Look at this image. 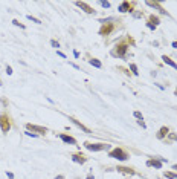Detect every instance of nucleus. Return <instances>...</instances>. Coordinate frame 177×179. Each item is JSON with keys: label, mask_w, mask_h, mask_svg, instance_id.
<instances>
[{"label": "nucleus", "mask_w": 177, "mask_h": 179, "mask_svg": "<svg viewBox=\"0 0 177 179\" xmlns=\"http://www.w3.org/2000/svg\"><path fill=\"white\" fill-rule=\"evenodd\" d=\"M168 138H170L171 141H177V135H176V133H171L170 132V133H168Z\"/></svg>", "instance_id": "5701e85b"}, {"label": "nucleus", "mask_w": 177, "mask_h": 179, "mask_svg": "<svg viewBox=\"0 0 177 179\" xmlns=\"http://www.w3.org/2000/svg\"><path fill=\"white\" fill-rule=\"evenodd\" d=\"M168 133H170V129H168L166 126H162L160 129H159V130H157V133H156V138H157V139H165V138L168 136Z\"/></svg>", "instance_id": "4468645a"}, {"label": "nucleus", "mask_w": 177, "mask_h": 179, "mask_svg": "<svg viewBox=\"0 0 177 179\" xmlns=\"http://www.w3.org/2000/svg\"><path fill=\"white\" fill-rule=\"evenodd\" d=\"M58 138H60L61 141H64L66 144H73V145H77V138L70 136V135H67V133H58Z\"/></svg>", "instance_id": "9b49d317"}, {"label": "nucleus", "mask_w": 177, "mask_h": 179, "mask_svg": "<svg viewBox=\"0 0 177 179\" xmlns=\"http://www.w3.org/2000/svg\"><path fill=\"white\" fill-rule=\"evenodd\" d=\"M55 179H66L64 174H58V176H55Z\"/></svg>", "instance_id": "72a5a7b5"}, {"label": "nucleus", "mask_w": 177, "mask_h": 179, "mask_svg": "<svg viewBox=\"0 0 177 179\" xmlns=\"http://www.w3.org/2000/svg\"><path fill=\"white\" fill-rule=\"evenodd\" d=\"M51 44H52V46H54L55 49H58V48H60V43L57 42V40H51Z\"/></svg>", "instance_id": "b1692460"}, {"label": "nucleus", "mask_w": 177, "mask_h": 179, "mask_svg": "<svg viewBox=\"0 0 177 179\" xmlns=\"http://www.w3.org/2000/svg\"><path fill=\"white\" fill-rule=\"evenodd\" d=\"M147 26H148V28H150V29H151V31H154V29H156V26H153L151 23H147Z\"/></svg>", "instance_id": "473e14b6"}, {"label": "nucleus", "mask_w": 177, "mask_h": 179, "mask_svg": "<svg viewBox=\"0 0 177 179\" xmlns=\"http://www.w3.org/2000/svg\"><path fill=\"white\" fill-rule=\"evenodd\" d=\"M114 29H116L114 23H110V20H108V21H104L102 23V26H101L99 31H98V34L102 35V37H107V35H112L114 32Z\"/></svg>", "instance_id": "39448f33"}, {"label": "nucleus", "mask_w": 177, "mask_h": 179, "mask_svg": "<svg viewBox=\"0 0 177 179\" xmlns=\"http://www.w3.org/2000/svg\"><path fill=\"white\" fill-rule=\"evenodd\" d=\"M128 48H130V44L122 40V42H119L116 46L110 51V54H112L113 57H116V58H125L127 52H128Z\"/></svg>", "instance_id": "f257e3e1"}, {"label": "nucleus", "mask_w": 177, "mask_h": 179, "mask_svg": "<svg viewBox=\"0 0 177 179\" xmlns=\"http://www.w3.org/2000/svg\"><path fill=\"white\" fill-rule=\"evenodd\" d=\"M163 176L165 178H168V179H177V173L176 172H163Z\"/></svg>", "instance_id": "6ab92c4d"}, {"label": "nucleus", "mask_w": 177, "mask_h": 179, "mask_svg": "<svg viewBox=\"0 0 177 179\" xmlns=\"http://www.w3.org/2000/svg\"><path fill=\"white\" fill-rule=\"evenodd\" d=\"M133 116H134V118H138V119H144V116H142V113H140L139 110H134V112H133Z\"/></svg>", "instance_id": "412c9836"}, {"label": "nucleus", "mask_w": 177, "mask_h": 179, "mask_svg": "<svg viewBox=\"0 0 177 179\" xmlns=\"http://www.w3.org/2000/svg\"><path fill=\"white\" fill-rule=\"evenodd\" d=\"M162 60H163V63L168 64V66H171L172 69H177V63L174 60H172L171 57H168V55H162Z\"/></svg>", "instance_id": "dca6fc26"}, {"label": "nucleus", "mask_w": 177, "mask_h": 179, "mask_svg": "<svg viewBox=\"0 0 177 179\" xmlns=\"http://www.w3.org/2000/svg\"><path fill=\"white\" fill-rule=\"evenodd\" d=\"M6 74L8 75H12V68H11V66H6Z\"/></svg>", "instance_id": "c756f323"}, {"label": "nucleus", "mask_w": 177, "mask_h": 179, "mask_svg": "<svg viewBox=\"0 0 177 179\" xmlns=\"http://www.w3.org/2000/svg\"><path fill=\"white\" fill-rule=\"evenodd\" d=\"M133 17H136V19H139V17H142V12H136V14H133Z\"/></svg>", "instance_id": "2f4dec72"}, {"label": "nucleus", "mask_w": 177, "mask_h": 179, "mask_svg": "<svg viewBox=\"0 0 177 179\" xmlns=\"http://www.w3.org/2000/svg\"><path fill=\"white\" fill-rule=\"evenodd\" d=\"M108 158H114V159L124 162V161L130 159V153H128L125 149H122V147H116V149H113V150H108Z\"/></svg>", "instance_id": "f03ea898"}, {"label": "nucleus", "mask_w": 177, "mask_h": 179, "mask_svg": "<svg viewBox=\"0 0 177 179\" xmlns=\"http://www.w3.org/2000/svg\"><path fill=\"white\" fill-rule=\"evenodd\" d=\"M11 127H12V121H11L9 115L2 113L0 115V130H2L3 133H8L11 130Z\"/></svg>", "instance_id": "20e7f679"}, {"label": "nucleus", "mask_w": 177, "mask_h": 179, "mask_svg": "<svg viewBox=\"0 0 177 179\" xmlns=\"http://www.w3.org/2000/svg\"><path fill=\"white\" fill-rule=\"evenodd\" d=\"M147 6H151V8H154V9H157L163 15H170V12H168L165 8H163L160 3H157V2H147Z\"/></svg>", "instance_id": "9d476101"}, {"label": "nucleus", "mask_w": 177, "mask_h": 179, "mask_svg": "<svg viewBox=\"0 0 177 179\" xmlns=\"http://www.w3.org/2000/svg\"><path fill=\"white\" fill-rule=\"evenodd\" d=\"M147 23H151L153 26H157L160 25V19H159L157 15H154V14H151V15H148V19H147Z\"/></svg>", "instance_id": "f3484780"}, {"label": "nucleus", "mask_w": 177, "mask_h": 179, "mask_svg": "<svg viewBox=\"0 0 177 179\" xmlns=\"http://www.w3.org/2000/svg\"><path fill=\"white\" fill-rule=\"evenodd\" d=\"M72 161H73V162H77V164H86L87 162V161H88V158H87V156L86 155H83V153H73L72 155Z\"/></svg>", "instance_id": "f8f14e48"}, {"label": "nucleus", "mask_w": 177, "mask_h": 179, "mask_svg": "<svg viewBox=\"0 0 177 179\" xmlns=\"http://www.w3.org/2000/svg\"><path fill=\"white\" fill-rule=\"evenodd\" d=\"M130 70H131V72L134 74V75H139V72H138V66H136L134 63H130Z\"/></svg>", "instance_id": "aec40b11"}, {"label": "nucleus", "mask_w": 177, "mask_h": 179, "mask_svg": "<svg viewBox=\"0 0 177 179\" xmlns=\"http://www.w3.org/2000/svg\"><path fill=\"white\" fill-rule=\"evenodd\" d=\"M172 170H177V164H174V165H172Z\"/></svg>", "instance_id": "4c0bfd02"}, {"label": "nucleus", "mask_w": 177, "mask_h": 179, "mask_svg": "<svg viewBox=\"0 0 177 179\" xmlns=\"http://www.w3.org/2000/svg\"><path fill=\"white\" fill-rule=\"evenodd\" d=\"M88 63H90L92 66H95V68H98V69L102 68V63H101L98 58H88Z\"/></svg>", "instance_id": "a211bd4d"}, {"label": "nucleus", "mask_w": 177, "mask_h": 179, "mask_svg": "<svg viewBox=\"0 0 177 179\" xmlns=\"http://www.w3.org/2000/svg\"><path fill=\"white\" fill-rule=\"evenodd\" d=\"M134 5H136V3H133V2H122L121 5H119L118 11L122 12V14H125V12H131L133 8H134Z\"/></svg>", "instance_id": "0eeeda50"}, {"label": "nucleus", "mask_w": 177, "mask_h": 179, "mask_svg": "<svg viewBox=\"0 0 177 179\" xmlns=\"http://www.w3.org/2000/svg\"><path fill=\"white\" fill-rule=\"evenodd\" d=\"M87 150L90 152H102V150H110V144L107 142H84L83 144Z\"/></svg>", "instance_id": "7ed1b4c3"}, {"label": "nucleus", "mask_w": 177, "mask_h": 179, "mask_svg": "<svg viewBox=\"0 0 177 179\" xmlns=\"http://www.w3.org/2000/svg\"><path fill=\"white\" fill-rule=\"evenodd\" d=\"M138 124H139V126L142 127V129H147V124L144 123V119H138Z\"/></svg>", "instance_id": "bb28decb"}, {"label": "nucleus", "mask_w": 177, "mask_h": 179, "mask_svg": "<svg viewBox=\"0 0 177 179\" xmlns=\"http://www.w3.org/2000/svg\"><path fill=\"white\" fill-rule=\"evenodd\" d=\"M171 46L174 48V49H177V42H172V44H171Z\"/></svg>", "instance_id": "c9c22d12"}, {"label": "nucleus", "mask_w": 177, "mask_h": 179, "mask_svg": "<svg viewBox=\"0 0 177 179\" xmlns=\"http://www.w3.org/2000/svg\"><path fill=\"white\" fill-rule=\"evenodd\" d=\"M0 86H2V80H0Z\"/></svg>", "instance_id": "58836bf2"}, {"label": "nucleus", "mask_w": 177, "mask_h": 179, "mask_svg": "<svg viewBox=\"0 0 177 179\" xmlns=\"http://www.w3.org/2000/svg\"><path fill=\"white\" fill-rule=\"evenodd\" d=\"M162 161L159 159V158H150L147 161V167H154V168H157V170H160L162 168Z\"/></svg>", "instance_id": "ddd939ff"}, {"label": "nucleus", "mask_w": 177, "mask_h": 179, "mask_svg": "<svg viewBox=\"0 0 177 179\" xmlns=\"http://www.w3.org/2000/svg\"><path fill=\"white\" fill-rule=\"evenodd\" d=\"M25 135H28V136H31V138H37V135H35V133H32V132H25Z\"/></svg>", "instance_id": "c85d7f7f"}, {"label": "nucleus", "mask_w": 177, "mask_h": 179, "mask_svg": "<svg viewBox=\"0 0 177 179\" xmlns=\"http://www.w3.org/2000/svg\"><path fill=\"white\" fill-rule=\"evenodd\" d=\"M75 5H77L78 8H81V9H83L84 12H87V14H90V15H93L95 12H96V11L93 9V8L88 5V3H86V2H77Z\"/></svg>", "instance_id": "1a4fd4ad"}, {"label": "nucleus", "mask_w": 177, "mask_h": 179, "mask_svg": "<svg viewBox=\"0 0 177 179\" xmlns=\"http://www.w3.org/2000/svg\"><path fill=\"white\" fill-rule=\"evenodd\" d=\"M119 70H122V72L124 74H125V75H128V77H130V75H131V72H130V70H128V69H125V68H118Z\"/></svg>", "instance_id": "393cba45"}, {"label": "nucleus", "mask_w": 177, "mask_h": 179, "mask_svg": "<svg viewBox=\"0 0 177 179\" xmlns=\"http://www.w3.org/2000/svg\"><path fill=\"white\" fill-rule=\"evenodd\" d=\"M86 179H93V174H92V173H90V174H88V176H87Z\"/></svg>", "instance_id": "e433bc0d"}, {"label": "nucleus", "mask_w": 177, "mask_h": 179, "mask_svg": "<svg viewBox=\"0 0 177 179\" xmlns=\"http://www.w3.org/2000/svg\"><path fill=\"white\" fill-rule=\"evenodd\" d=\"M116 170L119 173L122 174H130V176H133V174H136V170L134 168H130V167H124V165H118Z\"/></svg>", "instance_id": "2eb2a0df"}, {"label": "nucleus", "mask_w": 177, "mask_h": 179, "mask_svg": "<svg viewBox=\"0 0 177 179\" xmlns=\"http://www.w3.org/2000/svg\"><path fill=\"white\" fill-rule=\"evenodd\" d=\"M26 129H28V132H32V133H35V135H41V136H44L47 133V129L46 127L37 126V124H32V123L26 124Z\"/></svg>", "instance_id": "423d86ee"}, {"label": "nucleus", "mask_w": 177, "mask_h": 179, "mask_svg": "<svg viewBox=\"0 0 177 179\" xmlns=\"http://www.w3.org/2000/svg\"><path fill=\"white\" fill-rule=\"evenodd\" d=\"M58 55H60L61 58H66V55H64V54H63V52H61V51H58Z\"/></svg>", "instance_id": "f704fd0d"}, {"label": "nucleus", "mask_w": 177, "mask_h": 179, "mask_svg": "<svg viewBox=\"0 0 177 179\" xmlns=\"http://www.w3.org/2000/svg\"><path fill=\"white\" fill-rule=\"evenodd\" d=\"M6 176L9 178V179H14V174H12L11 172H6Z\"/></svg>", "instance_id": "7c9ffc66"}, {"label": "nucleus", "mask_w": 177, "mask_h": 179, "mask_svg": "<svg viewBox=\"0 0 177 179\" xmlns=\"http://www.w3.org/2000/svg\"><path fill=\"white\" fill-rule=\"evenodd\" d=\"M99 5L102 8H110V6H112V5H110V2H99Z\"/></svg>", "instance_id": "a878e982"}, {"label": "nucleus", "mask_w": 177, "mask_h": 179, "mask_svg": "<svg viewBox=\"0 0 177 179\" xmlns=\"http://www.w3.org/2000/svg\"><path fill=\"white\" fill-rule=\"evenodd\" d=\"M69 119H70V121H72V124H75V126H77V127H79V129H81L83 132H86L87 135H93V132H92V130H90V129H88V127H86V126H84L83 123H79L77 118H73V116H69Z\"/></svg>", "instance_id": "6e6552de"}, {"label": "nucleus", "mask_w": 177, "mask_h": 179, "mask_svg": "<svg viewBox=\"0 0 177 179\" xmlns=\"http://www.w3.org/2000/svg\"><path fill=\"white\" fill-rule=\"evenodd\" d=\"M12 25L19 26V28H21V29H26V26H25L23 23H20V21H19V20H12Z\"/></svg>", "instance_id": "4be33fe9"}, {"label": "nucleus", "mask_w": 177, "mask_h": 179, "mask_svg": "<svg viewBox=\"0 0 177 179\" xmlns=\"http://www.w3.org/2000/svg\"><path fill=\"white\" fill-rule=\"evenodd\" d=\"M28 19H29L31 21H34V23H40V20L35 19V17H32V15H28Z\"/></svg>", "instance_id": "cd10ccee"}]
</instances>
